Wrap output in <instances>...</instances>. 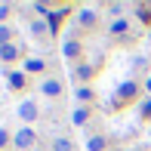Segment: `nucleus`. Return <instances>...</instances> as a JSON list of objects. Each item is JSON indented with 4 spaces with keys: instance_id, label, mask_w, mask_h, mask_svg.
Here are the masks:
<instances>
[{
    "instance_id": "9d476101",
    "label": "nucleus",
    "mask_w": 151,
    "mask_h": 151,
    "mask_svg": "<svg viewBox=\"0 0 151 151\" xmlns=\"http://www.w3.org/2000/svg\"><path fill=\"white\" fill-rule=\"evenodd\" d=\"M40 68H43V62H40V59H31V62H28V71H40Z\"/></svg>"
},
{
    "instance_id": "f257e3e1",
    "label": "nucleus",
    "mask_w": 151,
    "mask_h": 151,
    "mask_svg": "<svg viewBox=\"0 0 151 151\" xmlns=\"http://www.w3.org/2000/svg\"><path fill=\"white\" fill-rule=\"evenodd\" d=\"M19 117H22V120H34V117H37V105H34L31 99L22 102V105H19Z\"/></svg>"
},
{
    "instance_id": "20e7f679",
    "label": "nucleus",
    "mask_w": 151,
    "mask_h": 151,
    "mask_svg": "<svg viewBox=\"0 0 151 151\" xmlns=\"http://www.w3.org/2000/svg\"><path fill=\"white\" fill-rule=\"evenodd\" d=\"M0 56H3L6 62H12V59L19 56V50H16V46H12V43H6V46H0Z\"/></svg>"
},
{
    "instance_id": "423d86ee",
    "label": "nucleus",
    "mask_w": 151,
    "mask_h": 151,
    "mask_svg": "<svg viewBox=\"0 0 151 151\" xmlns=\"http://www.w3.org/2000/svg\"><path fill=\"white\" fill-rule=\"evenodd\" d=\"M9 83H12V86H25V74H19V71L9 74Z\"/></svg>"
},
{
    "instance_id": "f03ea898",
    "label": "nucleus",
    "mask_w": 151,
    "mask_h": 151,
    "mask_svg": "<svg viewBox=\"0 0 151 151\" xmlns=\"http://www.w3.org/2000/svg\"><path fill=\"white\" fill-rule=\"evenodd\" d=\"M31 142H34V133H31V129H19V133H16V145L19 148H28Z\"/></svg>"
},
{
    "instance_id": "9b49d317",
    "label": "nucleus",
    "mask_w": 151,
    "mask_h": 151,
    "mask_svg": "<svg viewBox=\"0 0 151 151\" xmlns=\"http://www.w3.org/2000/svg\"><path fill=\"white\" fill-rule=\"evenodd\" d=\"M86 120V111H83V108H77V111H74V123H83Z\"/></svg>"
},
{
    "instance_id": "0eeeda50",
    "label": "nucleus",
    "mask_w": 151,
    "mask_h": 151,
    "mask_svg": "<svg viewBox=\"0 0 151 151\" xmlns=\"http://www.w3.org/2000/svg\"><path fill=\"white\" fill-rule=\"evenodd\" d=\"M133 93H136V86H133V83H123V86H120V99H129Z\"/></svg>"
},
{
    "instance_id": "4468645a",
    "label": "nucleus",
    "mask_w": 151,
    "mask_h": 151,
    "mask_svg": "<svg viewBox=\"0 0 151 151\" xmlns=\"http://www.w3.org/2000/svg\"><path fill=\"white\" fill-rule=\"evenodd\" d=\"M6 40H9V31H6V28H0V43L6 46Z\"/></svg>"
},
{
    "instance_id": "7ed1b4c3",
    "label": "nucleus",
    "mask_w": 151,
    "mask_h": 151,
    "mask_svg": "<svg viewBox=\"0 0 151 151\" xmlns=\"http://www.w3.org/2000/svg\"><path fill=\"white\" fill-rule=\"evenodd\" d=\"M40 90H43L46 96H59V93H62V86H59V80H46Z\"/></svg>"
},
{
    "instance_id": "2eb2a0df",
    "label": "nucleus",
    "mask_w": 151,
    "mask_h": 151,
    "mask_svg": "<svg viewBox=\"0 0 151 151\" xmlns=\"http://www.w3.org/2000/svg\"><path fill=\"white\" fill-rule=\"evenodd\" d=\"M6 12H9V6H6V3H0V19H6Z\"/></svg>"
},
{
    "instance_id": "f8f14e48",
    "label": "nucleus",
    "mask_w": 151,
    "mask_h": 151,
    "mask_svg": "<svg viewBox=\"0 0 151 151\" xmlns=\"http://www.w3.org/2000/svg\"><path fill=\"white\" fill-rule=\"evenodd\" d=\"M62 16H65V12H52V16H50V22H52V28H59V22H62Z\"/></svg>"
},
{
    "instance_id": "39448f33",
    "label": "nucleus",
    "mask_w": 151,
    "mask_h": 151,
    "mask_svg": "<svg viewBox=\"0 0 151 151\" xmlns=\"http://www.w3.org/2000/svg\"><path fill=\"white\" fill-rule=\"evenodd\" d=\"M86 148H90V151H102V148H105V142H102L99 136H93V139L86 142Z\"/></svg>"
},
{
    "instance_id": "dca6fc26",
    "label": "nucleus",
    "mask_w": 151,
    "mask_h": 151,
    "mask_svg": "<svg viewBox=\"0 0 151 151\" xmlns=\"http://www.w3.org/2000/svg\"><path fill=\"white\" fill-rule=\"evenodd\" d=\"M142 114H151V99L145 102V105H142Z\"/></svg>"
},
{
    "instance_id": "1a4fd4ad",
    "label": "nucleus",
    "mask_w": 151,
    "mask_h": 151,
    "mask_svg": "<svg viewBox=\"0 0 151 151\" xmlns=\"http://www.w3.org/2000/svg\"><path fill=\"white\" fill-rule=\"evenodd\" d=\"M77 52H80L77 43H65V56H77Z\"/></svg>"
},
{
    "instance_id": "ddd939ff",
    "label": "nucleus",
    "mask_w": 151,
    "mask_h": 151,
    "mask_svg": "<svg viewBox=\"0 0 151 151\" xmlns=\"http://www.w3.org/2000/svg\"><path fill=\"white\" fill-rule=\"evenodd\" d=\"M80 22H83V25H90V22H96V16H93V12H83V16H80Z\"/></svg>"
},
{
    "instance_id": "6e6552de",
    "label": "nucleus",
    "mask_w": 151,
    "mask_h": 151,
    "mask_svg": "<svg viewBox=\"0 0 151 151\" xmlns=\"http://www.w3.org/2000/svg\"><path fill=\"white\" fill-rule=\"evenodd\" d=\"M111 31H114V34H120V31H127V22H123V19H117V22H111Z\"/></svg>"
},
{
    "instance_id": "f3484780",
    "label": "nucleus",
    "mask_w": 151,
    "mask_h": 151,
    "mask_svg": "<svg viewBox=\"0 0 151 151\" xmlns=\"http://www.w3.org/2000/svg\"><path fill=\"white\" fill-rule=\"evenodd\" d=\"M3 142H6V129H0V145H3Z\"/></svg>"
}]
</instances>
